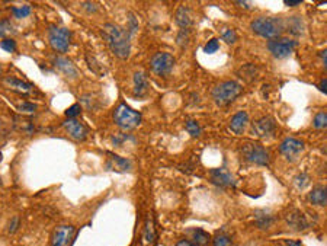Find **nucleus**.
<instances>
[{
	"instance_id": "obj_1",
	"label": "nucleus",
	"mask_w": 327,
	"mask_h": 246,
	"mask_svg": "<svg viewBox=\"0 0 327 246\" xmlns=\"http://www.w3.org/2000/svg\"><path fill=\"white\" fill-rule=\"evenodd\" d=\"M102 37L112 50V53L120 58H128L131 53V34L115 24H106L102 29Z\"/></svg>"
},
{
	"instance_id": "obj_2",
	"label": "nucleus",
	"mask_w": 327,
	"mask_h": 246,
	"mask_svg": "<svg viewBox=\"0 0 327 246\" xmlns=\"http://www.w3.org/2000/svg\"><path fill=\"white\" fill-rule=\"evenodd\" d=\"M252 29L259 37H263L266 40H273V38H278L284 32L285 25H284V21L279 18L259 16L252 21Z\"/></svg>"
},
{
	"instance_id": "obj_3",
	"label": "nucleus",
	"mask_w": 327,
	"mask_h": 246,
	"mask_svg": "<svg viewBox=\"0 0 327 246\" xmlns=\"http://www.w3.org/2000/svg\"><path fill=\"white\" fill-rule=\"evenodd\" d=\"M242 91H243L242 85L233 80L218 83L212 89V99L215 101L218 107H227L239 98Z\"/></svg>"
},
{
	"instance_id": "obj_4",
	"label": "nucleus",
	"mask_w": 327,
	"mask_h": 246,
	"mask_svg": "<svg viewBox=\"0 0 327 246\" xmlns=\"http://www.w3.org/2000/svg\"><path fill=\"white\" fill-rule=\"evenodd\" d=\"M114 121L120 128L130 131L141 124V114L125 104H120L114 111Z\"/></svg>"
},
{
	"instance_id": "obj_5",
	"label": "nucleus",
	"mask_w": 327,
	"mask_h": 246,
	"mask_svg": "<svg viewBox=\"0 0 327 246\" xmlns=\"http://www.w3.org/2000/svg\"><path fill=\"white\" fill-rule=\"evenodd\" d=\"M48 37H50V44L54 48V51H57V53H66L67 51L68 47H70V41H71V34L67 28L51 25L48 29Z\"/></svg>"
},
{
	"instance_id": "obj_6",
	"label": "nucleus",
	"mask_w": 327,
	"mask_h": 246,
	"mask_svg": "<svg viewBox=\"0 0 327 246\" xmlns=\"http://www.w3.org/2000/svg\"><path fill=\"white\" fill-rule=\"evenodd\" d=\"M173 66H175V57L169 53L160 51L151 57L150 67L156 76H160V77L169 76L173 70Z\"/></svg>"
},
{
	"instance_id": "obj_7",
	"label": "nucleus",
	"mask_w": 327,
	"mask_h": 246,
	"mask_svg": "<svg viewBox=\"0 0 327 246\" xmlns=\"http://www.w3.org/2000/svg\"><path fill=\"white\" fill-rule=\"evenodd\" d=\"M242 151H243V157L250 163L266 166L271 160L269 151L266 150L263 146L256 144V143H247V144L243 146Z\"/></svg>"
},
{
	"instance_id": "obj_8",
	"label": "nucleus",
	"mask_w": 327,
	"mask_h": 246,
	"mask_svg": "<svg viewBox=\"0 0 327 246\" xmlns=\"http://www.w3.org/2000/svg\"><path fill=\"white\" fill-rule=\"evenodd\" d=\"M298 45V42L292 38H273V40H269L268 41V50L272 53L276 58H285L288 55L292 54L294 48Z\"/></svg>"
},
{
	"instance_id": "obj_9",
	"label": "nucleus",
	"mask_w": 327,
	"mask_h": 246,
	"mask_svg": "<svg viewBox=\"0 0 327 246\" xmlns=\"http://www.w3.org/2000/svg\"><path fill=\"white\" fill-rule=\"evenodd\" d=\"M302 150H304V143L301 140H298V138H294V137L285 138L281 143V146H279L281 154L285 157L286 160H289V162L295 160Z\"/></svg>"
},
{
	"instance_id": "obj_10",
	"label": "nucleus",
	"mask_w": 327,
	"mask_h": 246,
	"mask_svg": "<svg viewBox=\"0 0 327 246\" xmlns=\"http://www.w3.org/2000/svg\"><path fill=\"white\" fill-rule=\"evenodd\" d=\"M74 226L70 224H61L55 227L51 236V246H68L74 236Z\"/></svg>"
},
{
	"instance_id": "obj_11",
	"label": "nucleus",
	"mask_w": 327,
	"mask_h": 246,
	"mask_svg": "<svg viewBox=\"0 0 327 246\" xmlns=\"http://www.w3.org/2000/svg\"><path fill=\"white\" fill-rule=\"evenodd\" d=\"M211 182L217 187L221 188H227V187H234L236 181L232 174L226 169V168H220V169H212L211 171Z\"/></svg>"
},
{
	"instance_id": "obj_12",
	"label": "nucleus",
	"mask_w": 327,
	"mask_h": 246,
	"mask_svg": "<svg viewBox=\"0 0 327 246\" xmlns=\"http://www.w3.org/2000/svg\"><path fill=\"white\" fill-rule=\"evenodd\" d=\"M276 130V123L272 117H263L253 124V133L259 137H272Z\"/></svg>"
},
{
	"instance_id": "obj_13",
	"label": "nucleus",
	"mask_w": 327,
	"mask_h": 246,
	"mask_svg": "<svg viewBox=\"0 0 327 246\" xmlns=\"http://www.w3.org/2000/svg\"><path fill=\"white\" fill-rule=\"evenodd\" d=\"M105 168H106V171H114V172H127L131 169V162L128 159H124L121 156L115 154V153H108Z\"/></svg>"
},
{
	"instance_id": "obj_14",
	"label": "nucleus",
	"mask_w": 327,
	"mask_h": 246,
	"mask_svg": "<svg viewBox=\"0 0 327 246\" xmlns=\"http://www.w3.org/2000/svg\"><path fill=\"white\" fill-rule=\"evenodd\" d=\"M53 64H54V67L58 70V71H61L64 76H67L70 79H74V77H77V68L76 66L66 58V57H61V55H55L53 57Z\"/></svg>"
},
{
	"instance_id": "obj_15",
	"label": "nucleus",
	"mask_w": 327,
	"mask_h": 246,
	"mask_svg": "<svg viewBox=\"0 0 327 246\" xmlns=\"http://www.w3.org/2000/svg\"><path fill=\"white\" fill-rule=\"evenodd\" d=\"M63 127H64V130L67 131V134L70 137H73V138H76V140H84L86 136H87V130H86V127L80 124L79 121H76V120H66L64 123H63Z\"/></svg>"
},
{
	"instance_id": "obj_16",
	"label": "nucleus",
	"mask_w": 327,
	"mask_h": 246,
	"mask_svg": "<svg viewBox=\"0 0 327 246\" xmlns=\"http://www.w3.org/2000/svg\"><path fill=\"white\" fill-rule=\"evenodd\" d=\"M175 19H176V24L179 25V28H180V31H191L193 19H192V14L189 8L180 6L176 11Z\"/></svg>"
},
{
	"instance_id": "obj_17",
	"label": "nucleus",
	"mask_w": 327,
	"mask_h": 246,
	"mask_svg": "<svg viewBox=\"0 0 327 246\" xmlns=\"http://www.w3.org/2000/svg\"><path fill=\"white\" fill-rule=\"evenodd\" d=\"M249 124V115L245 111H240L237 112L230 121V130H232L234 134H243Z\"/></svg>"
},
{
	"instance_id": "obj_18",
	"label": "nucleus",
	"mask_w": 327,
	"mask_h": 246,
	"mask_svg": "<svg viewBox=\"0 0 327 246\" xmlns=\"http://www.w3.org/2000/svg\"><path fill=\"white\" fill-rule=\"evenodd\" d=\"M149 91V80L143 70H138L134 73V95L143 96Z\"/></svg>"
},
{
	"instance_id": "obj_19",
	"label": "nucleus",
	"mask_w": 327,
	"mask_h": 246,
	"mask_svg": "<svg viewBox=\"0 0 327 246\" xmlns=\"http://www.w3.org/2000/svg\"><path fill=\"white\" fill-rule=\"evenodd\" d=\"M191 233V240L193 246H208L209 245V234L202 229H191L188 230Z\"/></svg>"
},
{
	"instance_id": "obj_20",
	"label": "nucleus",
	"mask_w": 327,
	"mask_h": 246,
	"mask_svg": "<svg viewBox=\"0 0 327 246\" xmlns=\"http://www.w3.org/2000/svg\"><path fill=\"white\" fill-rule=\"evenodd\" d=\"M310 203L314 205H326L327 203V191L324 187H315L308 195Z\"/></svg>"
},
{
	"instance_id": "obj_21",
	"label": "nucleus",
	"mask_w": 327,
	"mask_h": 246,
	"mask_svg": "<svg viewBox=\"0 0 327 246\" xmlns=\"http://www.w3.org/2000/svg\"><path fill=\"white\" fill-rule=\"evenodd\" d=\"M3 82L6 83L9 88H12L14 91H18V92H22V94H25V92H29L31 89H32V86H31V83L25 82V80H22V79H18V77H6Z\"/></svg>"
},
{
	"instance_id": "obj_22",
	"label": "nucleus",
	"mask_w": 327,
	"mask_h": 246,
	"mask_svg": "<svg viewBox=\"0 0 327 246\" xmlns=\"http://www.w3.org/2000/svg\"><path fill=\"white\" fill-rule=\"evenodd\" d=\"M143 239H144V243L151 245L154 243L156 240V229H154V221L151 217L147 219L146 221V227H144V232H143Z\"/></svg>"
},
{
	"instance_id": "obj_23",
	"label": "nucleus",
	"mask_w": 327,
	"mask_h": 246,
	"mask_svg": "<svg viewBox=\"0 0 327 246\" xmlns=\"http://www.w3.org/2000/svg\"><path fill=\"white\" fill-rule=\"evenodd\" d=\"M288 224L292 226L294 229H298V230H302V229H305L308 226L305 219H304V216L301 213H298V211H295V213H292V214L288 216Z\"/></svg>"
},
{
	"instance_id": "obj_24",
	"label": "nucleus",
	"mask_w": 327,
	"mask_h": 246,
	"mask_svg": "<svg viewBox=\"0 0 327 246\" xmlns=\"http://www.w3.org/2000/svg\"><path fill=\"white\" fill-rule=\"evenodd\" d=\"M288 29L291 31L292 35H300L301 32L304 31V25H302L301 19L292 18V19H289V27H288Z\"/></svg>"
},
{
	"instance_id": "obj_25",
	"label": "nucleus",
	"mask_w": 327,
	"mask_h": 246,
	"mask_svg": "<svg viewBox=\"0 0 327 246\" xmlns=\"http://www.w3.org/2000/svg\"><path fill=\"white\" fill-rule=\"evenodd\" d=\"M31 14V6L24 5V6H15L12 8V15H14L16 19H22V18H27Z\"/></svg>"
},
{
	"instance_id": "obj_26",
	"label": "nucleus",
	"mask_w": 327,
	"mask_h": 246,
	"mask_svg": "<svg viewBox=\"0 0 327 246\" xmlns=\"http://www.w3.org/2000/svg\"><path fill=\"white\" fill-rule=\"evenodd\" d=\"M212 246H232V239L224 233H218L212 240Z\"/></svg>"
},
{
	"instance_id": "obj_27",
	"label": "nucleus",
	"mask_w": 327,
	"mask_h": 246,
	"mask_svg": "<svg viewBox=\"0 0 327 246\" xmlns=\"http://www.w3.org/2000/svg\"><path fill=\"white\" fill-rule=\"evenodd\" d=\"M327 125V114L326 112H318L315 117H314V127L318 128V130H323L326 128Z\"/></svg>"
},
{
	"instance_id": "obj_28",
	"label": "nucleus",
	"mask_w": 327,
	"mask_h": 246,
	"mask_svg": "<svg viewBox=\"0 0 327 246\" xmlns=\"http://www.w3.org/2000/svg\"><path fill=\"white\" fill-rule=\"evenodd\" d=\"M0 48H3L8 53H15L16 51V42L12 38H3L0 41Z\"/></svg>"
},
{
	"instance_id": "obj_29",
	"label": "nucleus",
	"mask_w": 327,
	"mask_h": 246,
	"mask_svg": "<svg viewBox=\"0 0 327 246\" xmlns=\"http://www.w3.org/2000/svg\"><path fill=\"white\" fill-rule=\"evenodd\" d=\"M64 114H66V117H67L68 120H74L76 117H79L82 114V107L79 104H74L70 108H67Z\"/></svg>"
},
{
	"instance_id": "obj_30",
	"label": "nucleus",
	"mask_w": 327,
	"mask_h": 246,
	"mask_svg": "<svg viewBox=\"0 0 327 246\" xmlns=\"http://www.w3.org/2000/svg\"><path fill=\"white\" fill-rule=\"evenodd\" d=\"M186 130H188V133L193 137H198L201 134V127L198 125V123H195V121H192V120H189V121L186 123Z\"/></svg>"
},
{
	"instance_id": "obj_31",
	"label": "nucleus",
	"mask_w": 327,
	"mask_h": 246,
	"mask_svg": "<svg viewBox=\"0 0 327 246\" xmlns=\"http://www.w3.org/2000/svg\"><path fill=\"white\" fill-rule=\"evenodd\" d=\"M221 38L227 42V44H234V42L237 41V34H236V31H233V29H226V31L223 32Z\"/></svg>"
},
{
	"instance_id": "obj_32",
	"label": "nucleus",
	"mask_w": 327,
	"mask_h": 246,
	"mask_svg": "<svg viewBox=\"0 0 327 246\" xmlns=\"http://www.w3.org/2000/svg\"><path fill=\"white\" fill-rule=\"evenodd\" d=\"M218 48H220L218 40L212 38V40H209V41L206 42V45H205V53H206V54H214V53H217Z\"/></svg>"
},
{
	"instance_id": "obj_33",
	"label": "nucleus",
	"mask_w": 327,
	"mask_h": 246,
	"mask_svg": "<svg viewBox=\"0 0 327 246\" xmlns=\"http://www.w3.org/2000/svg\"><path fill=\"white\" fill-rule=\"evenodd\" d=\"M11 31H12V27H11V24H9V21H8V19H5V21H0V37H5V35H8Z\"/></svg>"
},
{
	"instance_id": "obj_34",
	"label": "nucleus",
	"mask_w": 327,
	"mask_h": 246,
	"mask_svg": "<svg viewBox=\"0 0 327 246\" xmlns=\"http://www.w3.org/2000/svg\"><path fill=\"white\" fill-rule=\"evenodd\" d=\"M272 221H273V217H271L269 214H268V216L265 214L263 217H259V219H258L256 224H258L259 227H269V226L272 224Z\"/></svg>"
},
{
	"instance_id": "obj_35",
	"label": "nucleus",
	"mask_w": 327,
	"mask_h": 246,
	"mask_svg": "<svg viewBox=\"0 0 327 246\" xmlns=\"http://www.w3.org/2000/svg\"><path fill=\"white\" fill-rule=\"evenodd\" d=\"M19 110L24 111V112H34L37 110V105L35 104H31V102H24L19 105Z\"/></svg>"
},
{
	"instance_id": "obj_36",
	"label": "nucleus",
	"mask_w": 327,
	"mask_h": 246,
	"mask_svg": "<svg viewBox=\"0 0 327 246\" xmlns=\"http://www.w3.org/2000/svg\"><path fill=\"white\" fill-rule=\"evenodd\" d=\"M19 221H21L19 217H15L14 220H11V224H9V229H8L9 233H15L16 230H18V227H19V224H21Z\"/></svg>"
},
{
	"instance_id": "obj_37",
	"label": "nucleus",
	"mask_w": 327,
	"mask_h": 246,
	"mask_svg": "<svg viewBox=\"0 0 327 246\" xmlns=\"http://www.w3.org/2000/svg\"><path fill=\"white\" fill-rule=\"evenodd\" d=\"M176 246H193L189 239H182V240H179L176 243Z\"/></svg>"
},
{
	"instance_id": "obj_38",
	"label": "nucleus",
	"mask_w": 327,
	"mask_h": 246,
	"mask_svg": "<svg viewBox=\"0 0 327 246\" xmlns=\"http://www.w3.org/2000/svg\"><path fill=\"white\" fill-rule=\"evenodd\" d=\"M301 2L302 0H285V5L286 6H298L301 5Z\"/></svg>"
},
{
	"instance_id": "obj_39",
	"label": "nucleus",
	"mask_w": 327,
	"mask_h": 246,
	"mask_svg": "<svg viewBox=\"0 0 327 246\" xmlns=\"http://www.w3.org/2000/svg\"><path fill=\"white\" fill-rule=\"evenodd\" d=\"M320 58H321L323 64L326 66V64H327V51H326V50H323V51L320 53Z\"/></svg>"
},
{
	"instance_id": "obj_40",
	"label": "nucleus",
	"mask_w": 327,
	"mask_h": 246,
	"mask_svg": "<svg viewBox=\"0 0 327 246\" xmlns=\"http://www.w3.org/2000/svg\"><path fill=\"white\" fill-rule=\"evenodd\" d=\"M326 80H321V83H320V91L323 92V94H326L327 92V85H326Z\"/></svg>"
},
{
	"instance_id": "obj_41",
	"label": "nucleus",
	"mask_w": 327,
	"mask_h": 246,
	"mask_svg": "<svg viewBox=\"0 0 327 246\" xmlns=\"http://www.w3.org/2000/svg\"><path fill=\"white\" fill-rule=\"evenodd\" d=\"M288 245L289 246H302V242H301V240H289V242H288Z\"/></svg>"
},
{
	"instance_id": "obj_42",
	"label": "nucleus",
	"mask_w": 327,
	"mask_h": 246,
	"mask_svg": "<svg viewBox=\"0 0 327 246\" xmlns=\"http://www.w3.org/2000/svg\"><path fill=\"white\" fill-rule=\"evenodd\" d=\"M0 71H2V66H0Z\"/></svg>"
},
{
	"instance_id": "obj_43",
	"label": "nucleus",
	"mask_w": 327,
	"mask_h": 246,
	"mask_svg": "<svg viewBox=\"0 0 327 246\" xmlns=\"http://www.w3.org/2000/svg\"><path fill=\"white\" fill-rule=\"evenodd\" d=\"M0 184H2V179H0Z\"/></svg>"
}]
</instances>
